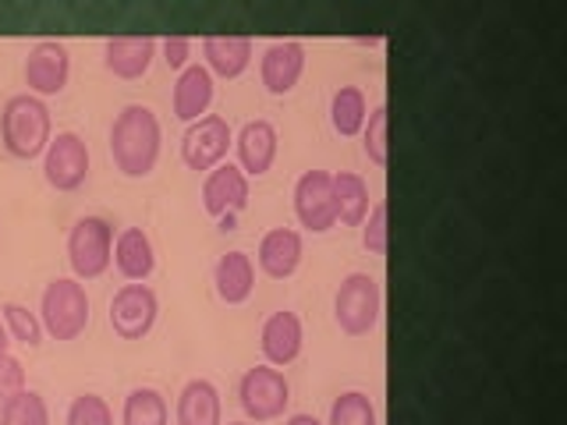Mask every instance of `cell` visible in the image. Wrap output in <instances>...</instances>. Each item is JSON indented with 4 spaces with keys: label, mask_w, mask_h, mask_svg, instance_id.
Instances as JSON below:
<instances>
[{
    "label": "cell",
    "mask_w": 567,
    "mask_h": 425,
    "mask_svg": "<svg viewBox=\"0 0 567 425\" xmlns=\"http://www.w3.org/2000/svg\"><path fill=\"white\" fill-rule=\"evenodd\" d=\"M114 270L124 283H146L156 270L153 238L142 227H121L114 238Z\"/></svg>",
    "instance_id": "cell-20"
},
{
    "label": "cell",
    "mask_w": 567,
    "mask_h": 425,
    "mask_svg": "<svg viewBox=\"0 0 567 425\" xmlns=\"http://www.w3.org/2000/svg\"><path fill=\"white\" fill-rule=\"evenodd\" d=\"M203 64L213 79L235 82L241 79L248 68L256 61V43L252 35H230V32H209L203 35Z\"/></svg>",
    "instance_id": "cell-17"
},
{
    "label": "cell",
    "mask_w": 567,
    "mask_h": 425,
    "mask_svg": "<svg viewBox=\"0 0 567 425\" xmlns=\"http://www.w3.org/2000/svg\"><path fill=\"white\" fill-rule=\"evenodd\" d=\"M93 315V301H89L85 283L75 277H53L40 294V319L50 341H79Z\"/></svg>",
    "instance_id": "cell-3"
},
{
    "label": "cell",
    "mask_w": 567,
    "mask_h": 425,
    "mask_svg": "<svg viewBox=\"0 0 567 425\" xmlns=\"http://www.w3.org/2000/svg\"><path fill=\"white\" fill-rule=\"evenodd\" d=\"M213 100H217V79L209 75L203 61H192L185 71H177L174 89H171V114L192 124L209 114Z\"/></svg>",
    "instance_id": "cell-19"
},
{
    "label": "cell",
    "mask_w": 567,
    "mask_h": 425,
    "mask_svg": "<svg viewBox=\"0 0 567 425\" xmlns=\"http://www.w3.org/2000/svg\"><path fill=\"white\" fill-rule=\"evenodd\" d=\"M327 425H380L377 404L365 390H344L341 397H333Z\"/></svg>",
    "instance_id": "cell-27"
},
{
    "label": "cell",
    "mask_w": 567,
    "mask_h": 425,
    "mask_svg": "<svg viewBox=\"0 0 567 425\" xmlns=\"http://www.w3.org/2000/svg\"><path fill=\"white\" fill-rule=\"evenodd\" d=\"M359 138H362V153H365L369 164L386 167V159H390V111L383 103L369 111V121H365Z\"/></svg>",
    "instance_id": "cell-29"
},
{
    "label": "cell",
    "mask_w": 567,
    "mask_h": 425,
    "mask_svg": "<svg viewBox=\"0 0 567 425\" xmlns=\"http://www.w3.org/2000/svg\"><path fill=\"white\" fill-rule=\"evenodd\" d=\"M159 319V298L150 283H121L106 305V323L121 341H146Z\"/></svg>",
    "instance_id": "cell-7"
},
{
    "label": "cell",
    "mask_w": 567,
    "mask_h": 425,
    "mask_svg": "<svg viewBox=\"0 0 567 425\" xmlns=\"http://www.w3.org/2000/svg\"><path fill=\"white\" fill-rule=\"evenodd\" d=\"M369 121V100L359 85H341L330 96V128L341 138H359Z\"/></svg>",
    "instance_id": "cell-24"
},
{
    "label": "cell",
    "mask_w": 567,
    "mask_h": 425,
    "mask_svg": "<svg viewBox=\"0 0 567 425\" xmlns=\"http://www.w3.org/2000/svg\"><path fill=\"white\" fill-rule=\"evenodd\" d=\"M224 425H252V422H245V418H241V422H224Z\"/></svg>",
    "instance_id": "cell-37"
},
{
    "label": "cell",
    "mask_w": 567,
    "mask_h": 425,
    "mask_svg": "<svg viewBox=\"0 0 567 425\" xmlns=\"http://www.w3.org/2000/svg\"><path fill=\"white\" fill-rule=\"evenodd\" d=\"M301 348H306V323H301V315L295 309H277L262 319L259 351L266 365L288 369L301 359Z\"/></svg>",
    "instance_id": "cell-12"
},
{
    "label": "cell",
    "mask_w": 567,
    "mask_h": 425,
    "mask_svg": "<svg viewBox=\"0 0 567 425\" xmlns=\"http://www.w3.org/2000/svg\"><path fill=\"white\" fill-rule=\"evenodd\" d=\"M235 149V128L220 114H206L185 124L182 135V164L195 174H209L213 167L227 164V153Z\"/></svg>",
    "instance_id": "cell-8"
},
{
    "label": "cell",
    "mask_w": 567,
    "mask_h": 425,
    "mask_svg": "<svg viewBox=\"0 0 567 425\" xmlns=\"http://www.w3.org/2000/svg\"><path fill=\"white\" fill-rule=\"evenodd\" d=\"M53 138V117L47 100L32 93H14L0 106V142L14 159H43Z\"/></svg>",
    "instance_id": "cell-2"
},
{
    "label": "cell",
    "mask_w": 567,
    "mask_h": 425,
    "mask_svg": "<svg viewBox=\"0 0 567 425\" xmlns=\"http://www.w3.org/2000/svg\"><path fill=\"white\" fill-rule=\"evenodd\" d=\"M284 425H327V422H319V418L309 415V412H298V415H288V418H284Z\"/></svg>",
    "instance_id": "cell-34"
},
{
    "label": "cell",
    "mask_w": 567,
    "mask_h": 425,
    "mask_svg": "<svg viewBox=\"0 0 567 425\" xmlns=\"http://www.w3.org/2000/svg\"><path fill=\"white\" fill-rule=\"evenodd\" d=\"M301 259H306V238H301L298 227H270L259 238L256 266L262 277L291 280L301 270Z\"/></svg>",
    "instance_id": "cell-16"
},
{
    "label": "cell",
    "mask_w": 567,
    "mask_h": 425,
    "mask_svg": "<svg viewBox=\"0 0 567 425\" xmlns=\"http://www.w3.org/2000/svg\"><path fill=\"white\" fill-rule=\"evenodd\" d=\"M114 238L117 230L106 217H79L68 230V241H64V252H68V266H71V277L75 280H100L106 270L114 266Z\"/></svg>",
    "instance_id": "cell-5"
},
{
    "label": "cell",
    "mask_w": 567,
    "mask_h": 425,
    "mask_svg": "<svg viewBox=\"0 0 567 425\" xmlns=\"http://www.w3.org/2000/svg\"><path fill=\"white\" fill-rule=\"evenodd\" d=\"M106 146H111L114 170L128 182H146L156 170L159 153H164V124L156 111L146 103L121 106L106 132Z\"/></svg>",
    "instance_id": "cell-1"
},
{
    "label": "cell",
    "mask_w": 567,
    "mask_h": 425,
    "mask_svg": "<svg viewBox=\"0 0 567 425\" xmlns=\"http://www.w3.org/2000/svg\"><path fill=\"white\" fill-rule=\"evenodd\" d=\"M238 404L245 412V422H252V425H266L288 415L291 383L284 376V369H274L266 362L245 369L238 380Z\"/></svg>",
    "instance_id": "cell-6"
},
{
    "label": "cell",
    "mask_w": 567,
    "mask_h": 425,
    "mask_svg": "<svg viewBox=\"0 0 567 425\" xmlns=\"http://www.w3.org/2000/svg\"><path fill=\"white\" fill-rule=\"evenodd\" d=\"M213 288L224 305H245L256 291V259L241 248H230L213 266Z\"/></svg>",
    "instance_id": "cell-21"
},
{
    "label": "cell",
    "mask_w": 567,
    "mask_h": 425,
    "mask_svg": "<svg viewBox=\"0 0 567 425\" xmlns=\"http://www.w3.org/2000/svg\"><path fill=\"white\" fill-rule=\"evenodd\" d=\"M383 315V291L380 280L372 273L354 270L348 273L333 291V323L344 336L359 341V336H369L372 330L380 326Z\"/></svg>",
    "instance_id": "cell-4"
},
{
    "label": "cell",
    "mask_w": 567,
    "mask_h": 425,
    "mask_svg": "<svg viewBox=\"0 0 567 425\" xmlns=\"http://www.w3.org/2000/svg\"><path fill=\"white\" fill-rule=\"evenodd\" d=\"M277 153H280V135L274 121L256 117V121H245L235 132V156H238L235 164L241 167L248 182L270 174L277 164Z\"/></svg>",
    "instance_id": "cell-14"
},
{
    "label": "cell",
    "mask_w": 567,
    "mask_h": 425,
    "mask_svg": "<svg viewBox=\"0 0 567 425\" xmlns=\"http://www.w3.org/2000/svg\"><path fill=\"white\" fill-rule=\"evenodd\" d=\"M248 195H252V182L241 174L238 164H220L209 174H203V209L206 217L224 220V217H238L248 206Z\"/></svg>",
    "instance_id": "cell-15"
},
{
    "label": "cell",
    "mask_w": 567,
    "mask_h": 425,
    "mask_svg": "<svg viewBox=\"0 0 567 425\" xmlns=\"http://www.w3.org/2000/svg\"><path fill=\"white\" fill-rule=\"evenodd\" d=\"M156 58L159 40H153V35H111L103 43V68L121 82L146 79Z\"/></svg>",
    "instance_id": "cell-18"
},
{
    "label": "cell",
    "mask_w": 567,
    "mask_h": 425,
    "mask_svg": "<svg viewBox=\"0 0 567 425\" xmlns=\"http://www.w3.org/2000/svg\"><path fill=\"white\" fill-rule=\"evenodd\" d=\"M333 174V209H337V224L344 227H362L369 209H372V195L369 182L354 170H330Z\"/></svg>",
    "instance_id": "cell-23"
},
{
    "label": "cell",
    "mask_w": 567,
    "mask_h": 425,
    "mask_svg": "<svg viewBox=\"0 0 567 425\" xmlns=\"http://www.w3.org/2000/svg\"><path fill=\"white\" fill-rule=\"evenodd\" d=\"M0 323H4L11 344H22L32 351L40 348L47 336L40 312H32L29 305H22V301H4V305H0Z\"/></svg>",
    "instance_id": "cell-26"
},
{
    "label": "cell",
    "mask_w": 567,
    "mask_h": 425,
    "mask_svg": "<svg viewBox=\"0 0 567 425\" xmlns=\"http://www.w3.org/2000/svg\"><path fill=\"white\" fill-rule=\"evenodd\" d=\"M0 425H50V404L40 390H22L8 404H0Z\"/></svg>",
    "instance_id": "cell-28"
},
{
    "label": "cell",
    "mask_w": 567,
    "mask_h": 425,
    "mask_svg": "<svg viewBox=\"0 0 567 425\" xmlns=\"http://www.w3.org/2000/svg\"><path fill=\"white\" fill-rule=\"evenodd\" d=\"M64 425H114V407L100 394H79L68 404Z\"/></svg>",
    "instance_id": "cell-30"
},
{
    "label": "cell",
    "mask_w": 567,
    "mask_h": 425,
    "mask_svg": "<svg viewBox=\"0 0 567 425\" xmlns=\"http://www.w3.org/2000/svg\"><path fill=\"white\" fill-rule=\"evenodd\" d=\"M25 390V365L18 354H0V404H8L14 394Z\"/></svg>",
    "instance_id": "cell-32"
},
{
    "label": "cell",
    "mask_w": 567,
    "mask_h": 425,
    "mask_svg": "<svg viewBox=\"0 0 567 425\" xmlns=\"http://www.w3.org/2000/svg\"><path fill=\"white\" fill-rule=\"evenodd\" d=\"M93 170V156H89V142L79 132H58L50 138L43 153V182L53 191H79L89 182Z\"/></svg>",
    "instance_id": "cell-9"
},
{
    "label": "cell",
    "mask_w": 567,
    "mask_h": 425,
    "mask_svg": "<svg viewBox=\"0 0 567 425\" xmlns=\"http://www.w3.org/2000/svg\"><path fill=\"white\" fill-rule=\"evenodd\" d=\"M8 351H11V336H8L4 323H0V354H8Z\"/></svg>",
    "instance_id": "cell-35"
},
{
    "label": "cell",
    "mask_w": 567,
    "mask_h": 425,
    "mask_svg": "<svg viewBox=\"0 0 567 425\" xmlns=\"http://www.w3.org/2000/svg\"><path fill=\"white\" fill-rule=\"evenodd\" d=\"M362 230V248L369 256H386V245H390V212H386V203H372L365 224L359 227Z\"/></svg>",
    "instance_id": "cell-31"
},
{
    "label": "cell",
    "mask_w": 567,
    "mask_h": 425,
    "mask_svg": "<svg viewBox=\"0 0 567 425\" xmlns=\"http://www.w3.org/2000/svg\"><path fill=\"white\" fill-rule=\"evenodd\" d=\"M121 425H171V404L156 386H135L121 404Z\"/></svg>",
    "instance_id": "cell-25"
},
{
    "label": "cell",
    "mask_w": 567,
    "mask_h": 425,
    "mask_svg": "<svg viewBox=\"0 0 567 425\" xmlns=\"http://www.w3.org/2000/svg\"><path fill=\"white\" fill-rule=\"evenodd\" d=\"M192 50H195L192 35H182V32L164 35V40H159V58H164V64L171 71H185L192 64Z\"/></svg>",
    "instance_id": "cell-33"
},
{
    "label": "cell",
    "mask_w": 567,
    "mask_h": 425,
    "mask_svg": "<svg viewBox=\"0 0 567 425\" xmlns=\"http://www.w3.org/2000/svg\"><path fill=\"white\" fill-rule=\"evenodd\" d=\"M235 220H238V217H224V220H217V224H220V230H235Z\"/></svg>",
    "instance_id": "cell-36"
},
{
    "label": "cell",
    "mask_w": 567,
    "mask_h": 425,
    "mask_svg": "<svg viewBox=\"0 0 567 425\" xmlns=\"http://www.w3.org/2000/svg\"><path fill=\"white\" fill-rule=\"evenodd\" d=\"M22 75H25V93L50 100V96H61L68 82H71V53L61 40H40L32 43L25 53V64H22Z\"/></svg>",
    "instance_id": "cell-11"
},
{
    "label": "cell",
    "mask_w": 567,
    "mask_h": 425,
    "mask_svg": "<svg viewBox=\"0 0 567 425\" xmlns=\"http://www.w3.org/2000/svg\"><path fill=\"white\" fill-rule=\"evenodd\" d=\"M295 220L306 235H327L337 227V209H333V174L330 170H306L298 174L295 191H291Z\"/></svg>",
    "instance_id": "cell-10"
},
{
    "label": "cell",
    "mask_w": 567,
    "mask_h": 425,
    "mask_svg": "<svg viewBox=\"0 0 567 425\" xmlns=\"http://www.w3.org/2000/svg\"><path fill=\"white\" fill-rule=\"evenodd\" d=\"M309 50L298 40H277L259 53V82L270 96H291L306 75Z\"/></svg>",
    "instance_id": "cell-13"
},
{
    "label": "cell",
    "mask_w": 567,
    "mask_h": 425,
    "mask_svg": "<svg viewBox=\"0 0 567 425\" xmlns=\"http://www.w3.org/2000/svg\"><path fill=\"white\" fill-rule=\"evenodd\" d=\"M174 422L177 425H224V401L213 380L195 376L182 386L174 401Z\"/></svg>",
    "instance_id": "cell-22"
}]
</instances>
